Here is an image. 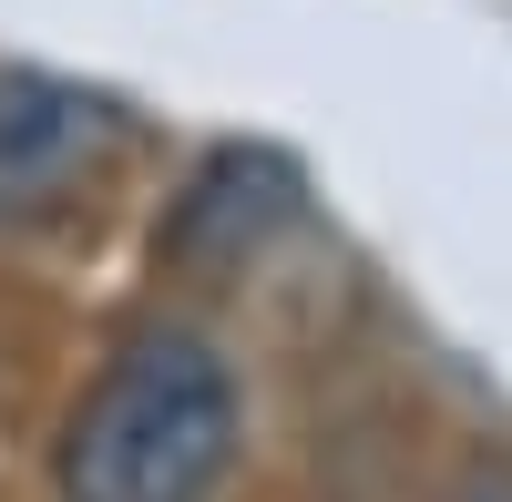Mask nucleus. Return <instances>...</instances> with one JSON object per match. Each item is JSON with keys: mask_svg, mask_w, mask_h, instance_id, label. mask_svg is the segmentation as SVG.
Returning a JSON list of instances; mask_svg holds the SVG:
<instances>
[{"mask_svg": "<svg viewBox=\"0 0 512 502\" xmlns=\"http://www.w3.org/2000/svg\"><path fill=\"white\" fill-rule=\"evenodd\" d=\"M236 462V369L185 339V328H144L103 359L62 421V502H216Z\"/></svg>", "mask_w": 512, "mask_h": 502, "instance_id": "obj_1", "label": "nucleus"}, {"mask_svg": "<svg viewBox=\"0 0 512 502\" xmlns=\"http://www.w3.org/2000/svg\"><path fill=\"white\" fill-rule=\"evenodd\" d=\"M113 103L52 72H0V216H52L113 164Z\"/></svg>", "mask_w": 512, "mask_h": 502, "instance_id": "obj_2", "label": "nucleus"}, {"mask_svg": "<svg viewBox=\"0 0 512 502\" xmlns=\"http://www.w3.org/2000/svg\"><path fill=\"white\" fill-rule=\"evenodd\" d=\"M287 205H297V175L277 154H216L195 175V195L175 205V226H164V246H175V257H246L256 236L267 226H287Z\"/></svg>", "mask_w": 512, "mask_h": 502, "instance_id": "obj_3", "label": "nucleus"}, {"mask_svg": "<svg viewBox=\"0 0 512 502\" xmlns=\"http://www.w3.org/2000/svg\"><path fill=\"white\" fill-rule=\"evenodd\" d=\"M451 502H512V462H472Z\"/></svg>", "mask_w": 512, "mask_h": 502, "instance_id": "obj_4", "label": "nucleus"}]
</instances>
